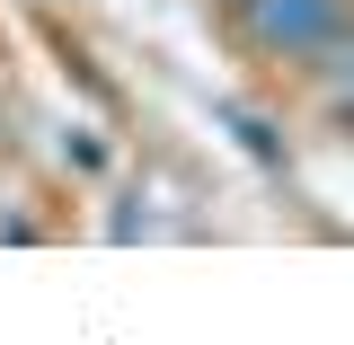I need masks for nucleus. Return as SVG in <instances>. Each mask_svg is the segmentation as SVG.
Segmentation results:
<instances>
[{
  "mask_svg": "<svg viewBox=\"0 0 354 345\" xmlns=\"http://www.w3.org/2000/svg\"><path fill=\"white\" fill-rule=\"evenodd\" d=\"M337 71H346V80H354V44H346V62H337Z\"/></svg>",
  "mask_w": 354,
  "mask_h": 345,
  "instance_id": "f03ea898",
  "label": "nucleus"
},
{
  "mask_svg": "<svg viewBox=\"0 0 354 345\" xmlns=\"http://www.w3.org/2000/svg\"><path fill=\"white\" fill-rule=\"evenodd\" d=\"M346 27V0H248V36L274 53H328Z\"/></svg>",
  "mask_w": 354,
  "mask_h": 345,
  "instance_id": "f257e3e1",
  "label": "nucleus"
}]
</instances>
